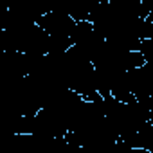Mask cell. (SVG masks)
Listing matches in <instances>:
<instances>
[{
	"label": "cell",
	"mask_w": 153,
	"mask_h": 153,
	"mask_svg": "<svg viewBox=\"0 0 153 153\" xmlns=\"http://www.w3.org/2000/svg\"><path fill=\"white\" fill-rule=\"evenodd\" d=\"M38 24L49 33V34H54V36H72L74 29H76V22L70 15H65V13H56V11H49L45 13Z\"/></svg>",
	"instance_id": "cell-1"
},
{
	"label": "cell",
	"mask_w": 153,
	"mask_h": 153,
	"mask_svg": "<svg viewBox=\"0 0 153 153\" xmlns=\"http://www.w3.org/2000/svg\"><path fill=\"white\" fill-rule=\"evenodd\" d=\"M139 51L142 52V56H144L146 63H153V40H149V38L142 40V42H140Z\"/></svg>",
	"instance_id": "cell-2"
},
{
	"label": "cell",
	"mask_w": 153,
	"mask_h": 153,
	"mask_svg": "<svg viewBox=\"0 0 153 153\" xmlns=\"http://www.w3.org/2000/svg\"><path fill=\"white\" fill-rule=\"evenodd\" d=\"M149 123H151V124H153V108H151V110H149Z\"/></svg>",
	"instance_id": "cell-3"
},
{
	"label": "cell",
	"mask_w": 153,
	"mask_h": 153,
	"mask_svg": "<svg viewBox=\"0 0 153 153\" xmlns=\"http://www.w3.org/2000/svg\"><path fill=\"white\" fill-rule=\"evenodd\" d=\"M97 2H101V0H90V6L92 4H97Z\"/></svg>",
	"instance_id": "cell-4"
},
{
	"label": "cell",
	"mask_w": 153,
	"mask_h": 153,
	"mask_svg": "<svg viewBox=\"0 0 153 153\" xmlns=\"http://www.w3.org/2000/svg\"><path fill=\"white\" fill-rule=\"evenodd\" d=\"M146 18H151V20H153V11H151V13H149V15H148Z\"/></svg>",
	"instance_id": "cell-5"
}]
</instances>
